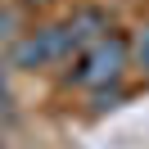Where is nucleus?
<instances>
[{
	"instance_id": "nucleus-1",
	"label": "nucleus",
	"mask_w": 149,
	"mask_h": 149,
	"mask_svg": "<svg viewBox=\"0 0 149 149\" xmlns=\"http://www.w3.org/2000/svg\"><path fill=\"white\" fill-rule=\"evenodd\" d=\"M127 59H131V45H127L122 36H113V32H104L100 41H91V45L72 59L68 81L81 86V91H104V86H118V77H122V68H127Z\"/></svg>"
},
{
	"instance_id": "nucleus-2",
	"label": "nucleus",
	"mask_w": 149,
	"mask_h": 149,
	"mask_svg": "<svg viewBox=\"0 0 149 149\" xmlns=\"http://www.w3.org/2000/svg\"><path fill=\"white\" fill-rule=\"evenodd\" d=\"M104 32H109V14L104 9H95V5H86V9H77L72 18H63L59 23V36H63V50H68V59L72 54H81L91 41H100Z\"/></svg>"
},
{
	"instance_id": "nucleus-3",
	"label": "nucleus",
	"mask_w": 149,
	"mask_h": 149,
	"mask_svg": "<svg viewBox=\"0 0 149 149\" xmlns=\"http://www.w3.org/2000/svg\"><path fill=\"white\" fill-rule=\"evenodd\" d=\"M59 59H68L63 36H59V23L32 32V36L18 41V50H14V63H18V68H45V63H59Z\"/></svg>"
},
{
	"instance_id": "nucleus-4",
	"label": "nucleus",
	"mask_w": 149,
	"mask_h": 149,
	"mask_svg": "<svg viewBox=\"0 0 149 149\" xmlns=\"http://www.w3.org/2000/svg\"><path fill=\"white\" fill-rule=\"evenodd\" d=\"M131 59H136V68H145V72H149V23L136 32V41H131Z\"/></svg>"
},
{
	"instance_id": "nucleus-5",
	"label": "nucleus",
	"mask_w": 149,
	"mask_h": 149,
	"mask_svg": "<svg viewBox=\"0 0 149 149\" xmlns=\"http://www.w3.org/2000/svg\"><path fill=\"white\" fill-rule=\"evenodd\" d=\"M0 100H5V72H0Z\"/></svg>"
}]
</instances>
